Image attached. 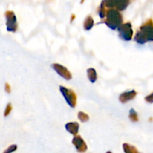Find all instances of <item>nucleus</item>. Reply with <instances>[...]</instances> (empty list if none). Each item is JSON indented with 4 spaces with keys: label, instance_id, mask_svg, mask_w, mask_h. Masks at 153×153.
Here are the masks:
<instances>
[{
    "label": "nucleus",
    "instance_id": "21",
    "mask_svg": "<svg viewBox=\"0 0 153 153\" xmlns=\"http://www.w3.org/2000/svg\"><path fill=\"white\" fill-rule=\"evenodd\" d=\"M74 18H75V15H74V14H73V17H71V22H73V19H74Z\"/></svg>",
    "mask_w": 153,
    "mask_h": 153
},
{
    "label": "nucleus",
    "instance_id": "14",
    "mask_svg": "<svg viewBox=\"0 0 153 153\" xmlns=\"http://www.w3.org/2000/svg\"><path fill=\"white\" fill-rule=\"evenodd\" d=\"M129 119L132 122L136 123L139 120L138 119V115H137V112L135 111L134 108H131L129 111Z\"/></svg>",
    "mask_w": 153,
    "mask_h": 153
},
{
    "label": "nucleus",
    "instance_id": "18",
    "mask_svg": "<svg viewBox=\"0 0 153 153\" xmlns=\"http://www.w3.org/2000/svg\"><path fill=\"white\" fill-rule=\"evenodd\" d=\"M16 148H17V146L16 144H13V145H10L5 151H4V153H9V152H14L15 150H16Z\"/></svg>",
    "mask_w": 153,
    "mask_h": 153
},
{
    "label": "nucleus",
    "instance_id": "9",
    "mask_svg": "<svg viewBox=\"0 0 153 153\" xmlns=\"http://www.w3.org/2000/svg\"><path fill=\"white\" fill-rule=\"evenodd\" d=\"M65 128L68 132L73 135H77L79 129V124L77 122H70L65 125Z\"/></svg>",
    "mask_w": 153,
    "mask_h": 153
},
{
    "label": "nucleus",
    "instance_id": "20",
    "mask_svg": "<svg viewBox=\"0 0 153 153\" xmlns=\"http://www.w3.org/2000/svg\"><path fill=\"white\" fill-rule=\"evenodd\" d=\"M5 91L7 94H10V86L8 83L5 84Z\"/></svg>",
    "mask_w": 153,
    "mask_h": 153
},
{
    "label": "nucleus",
    "instance_id": "16",
    "mask_svg": "<svg viewBox=\"0 0 153 153\" xmlns=\"http://www.w3.org/2000/svg\"><path fill=\"white\" fill-rule=\"evenodd\" d=\"M78 117L79 119L80 120L81 122L82 123H85V122H88L89 120V116H88L87 114L84 113L82 111H79V114H78Z\"/></svg>",
    "mask_w": 153,
    "mask_h": 153
},
{
    "label": "nucleus",
    "instance_id": "4",
    "mask_svg": "<svg viewBox=\"0 0 153 153\" xmlns=\"http://www.w3.org/2000/svg\"><path fill=\"white\" fill-rule=\"evenodd\" d=\"M60 91L62 94L63 97L65 99L67 104L71 108H75L76 106V102H77V97L76 94L72 90L68 89L64 86H60Z\"/></svg>",
    "mask_w": 153,
    "mask_h": 153
},
{
    "label": "nucleus",
    "instance_id": "15",
    "mask_svg": "<svg viewBox=\"0 0 153 153\" xmlns=\"http://www.w3.org/2000/svg\"><path fill=\"white\" fill-rule=\"evenodd\" d=\"M105 1H103L101 3V5H100V9H99V15H100V18H104L105 16H106V13H107V11L105 10Z\"/></svg>",
    "mask_w": 153,
    "mask_h": 153
},
{
    "label": "nucleus",
    "instance_id": "2",
    "mask_svg": "<svg viewBox=\"0 0 153 153\" xmlns=\"http://www.w3.org/2000/svg\"><path fill=\"white\" fill-rule=\"evenodd\" d=\"M123 16L117 9H110L106 13V19L105 23L111 29L115 30L123 24Z\"/></svg>",
    "mask_w": 153,
    "mask_h": 153
},
{
    "label": "nucleus",
    "instance_id": "12",
    "mask_svg": "<svg viewBox=\"0 0 153 153\" xmlns=\"http://www.w3.org/2000/svg\"><path fill=\"white\" fill-rule=\"evenodd\" d=\"M94 25V19H93V17L91 16V15H89V16H88L86 18H85V21H84V23H83L84 28H85V30H87V31H89V30H91V28H93Z\"/></svg>",
    "mask_w": 153,
    "mask_h": 153
},
{
    "label": "nucleus",
    "instance_id": "5",
    "mask_svg": "<svg viewBox=\"0 0 153 153\" xmlns=\"http://www.w3.org/2000/svg\"><path fill=\"white\" fill-rule=\"evenodd\" d=\"M6 25H7V31L15 32L17 30L18 25L16 22V17L15 13L13 11L7 10L5 12Z\"/></svg>",
    "mask_w": 153,
    "mask_h": 153
},
{
    "label": "nucleus",
    "instance_id": "11",
    "mask_svg": "<svg viewBox=\"0 0 153 153\" xmlns=\"http://www.w3.org/2000/svg\"><path fill=\"white\" fill-rule=\"evenodd\" d=\"M87 73H88V78L90 80L91 83H95L96 81L97 80V73L95 69L94 68H88L87 70Z\"/></svg>",
    "mask_w": 153,
    "mask_h": 153
},
{
    "label": "nucleus",
    "instance_id": "1",
    "mask_svg": "<svg viewBox=\"0 0 153 153\" xmlns=\"http://www.w3.org/2000/svg\"><path fill=\"white\" fill-rule=\"evenodd\" d=\"M134 40L140 44H144L148 41H153V22L149 19L145 22L137 32Z\"/></svg>",
    "mask_w": 153,
    "mask_h": 153
},
{
    "label": "nucleus",
    "instance_id": "19",
    "mask_svg": "<svg viewBox=\"0 0 153 153\" xmlns=\"http://www.w3.org/2000/svg\"><path fill=\"white\" fill-rule=\"evenodd\" d=\"M145 100H146V102L150 103V104L153 103V93L149 94V95L146 96V97H145Z\"/></svg>",
    "mask_w": 153,
    "mask_h": 153
},
{
    "label": "nucleus",
    "instance_id": "7",
    "mask_svg": "<svg viewBox=\"0 0 153 153\" xmlns=\"http://www.w3.org/2000/svg\"><path fill=\"white\" fill-rule=\"evenodd\" d=\"M72 143L74 145L75 147L76 148L78 152H85L87 151L88 146H87L85 140L82 139V137L80 135H76L73 137Z\"/></svg>",
    "mask_w": 153,
    "mask_h": 153
},
{
    "label": "nucleus",
    "instance_id": "8",
    "mask_svg": "<svg viewBox=\"0 0 153 153\" xmlns=\"http://www.w3.org/2000/svg\"><path fill=\"white\" fill-rule=\"evenodd\" d=\"M137 93L135 91L132 90V91H128V92H124L121 94L119 97V100L121 103H126L130 100H132L133 99L135 98L137 96Z\"/></svg>",
    "mask_w": 153,
    "mask_h": 153
},
{
    "label": "nucleus",
    "instance_id": "10",
    "mask_svg": "<svg viewBox=\"0 0 153 153\" xmlns=\"http://www.w3.org/2000/svg\"><path fill=\"white\" fill-rule=\"evenodd\" d=\"M131 0H116L115 7L120 11L124 10L129 4Z\"/></svg>",
    "mask_w": 153,
    "mask_h": 153
},
{
    "label": "nucleus",
    "instance_id": "13",
    "mask_svg": "<svg viewBox=\"0 0 153 153\" xmlns=\"http://www.w3.org/2000/svg\"><path fill=\"white\" fill-rule=\"evenodd\" d=\"M124 152L126 153H138V151L136 149L135 146L129 145L128 143H123V144Z\"/></svg>",
    "mask_w": 153,
    "mask_h": 153
},
{
    "label": "nucleus",
    "instance_id": "6",
    "mask_svg": "<svg viewBox=\"0 0 153 153\" xmlns=\"http://www.w3.org/2000/svg\"><path fill=\"white\" fill-rule=\"evenodd\" d=\"M51 67L58 73L59 76L64 78L66 80H70L72 79V74L67 67L61 65L59 64H52Z\"/></svg>",
    "mask_w": 153,
    "mask_h": 153
},
{
    "label": "nucleus",
    "instance_id": "3",
    "mask_svg": "<svg viewBox=\"0 0 153 153\" xmlns=\"http://www.w3.org/2000/svg\"><path fill=\"white\" fill-rule=\"evenodd\" d=\"M119 31V36L122 40L125 41H129L133 37L132 25L130 22L123 23L117 28Z\"/></svg>",
    "mask_w": 153,
    "mask_h": 153
},
{
    "label": "nucleus",
    "instance_id": "17",
    "mask_svg": "<svg viewBox=\"0 0 153 153\" xmlns=\"http://www.w3.org/2000/svg\"><path fill=\"white\" fill-rule=\"evenodd\" d=\"M12 111V105L11 103H8L6 106V108L4 110V117H7L8 116L9 114L10 113V111Z\"/></svg>",
    "mask_w": 153,
    "mask_h": 153
}]
</instances>
